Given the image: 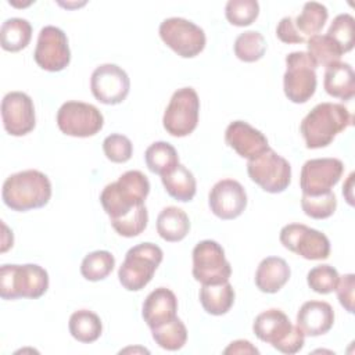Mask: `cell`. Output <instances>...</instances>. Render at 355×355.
<instances>
[{"label": "cell", "mask_w": 355, "mask_h": 355, "mask_svg": "<svg viewBox=\"0 0 355 355\" xmlns=\"http://www.w3.org/2000/svg\"><path fill=\"white\" fill-rule=\"evenodd\" d=\"M233 49L240 61L255 62L263 57L266 51V40L257 31H245L236 37Z\"/></svg>", "instance_id": "obj_34"}, {"label": "cell", "mask_w": 355, "mask_h": 355, "mask_svg": "<svg viewBox=\"0 0 355 355\" xmlns=\"http://www.w3.org/2000/svg\"><path fill=\"white\" fill-rule=\"evenodd\" d=\"M178 298L173 291L166 287L153 290L144 300L141 316L150 329L158 327L176 318Z\"/></svg>", "instance_id": "obj_20"}, {"label": "cell", "mask_w": 355, "mask_h": 355, "mask_svg": "<svg viewBox=\"0 0 355 355\" xmlns=\"http://www.w3.org/2000/svg\"><path fill=\"white\" fill-rule=\"evenodd\" d=\"M144 161L153 173L162 176L179 164V155L171 143L155 141L147 147L144 153Z\"/></svg>", "instance_id": "obj_29"}, {"label": "cell", "mask_w": 355, "mask_h": 355, "mask_svg": "<svg viewBox=\"0 0 355 355\" xmlns=\"http://www.w3.org/2000/svg\"><path fill=\"white\" fill-rule=\"evenodd\" d=\"M344 172V164L338 158H313L308 159L300 175V187L302 194L318 196L327 191L338 183Z\"/></svg>", "instance_id": "obj_15"}, {"label": "cell", "mask_w": 355, "mask_h": 355, "mask_svg": "<svg viewBox=\"0 0 355 355\" xmlns=\"http://www.w3.org/2000/svg\"><path fill=\"white\" fill-rule=\"evenodd\" d=\"M161 182L165 187V191L178 201L187 202L191 201L196 196V178L191 173V171H189L182 164H178L172 171L162 175Z\"/></svg>", "instance_id": "obj_26"}, {"label": "cell", "mask_w": 355, "mask_h": 355, "mask_svg": "<svg viewBox=\"0 0 355 355\" xmlns=\"http://www.w3.org/2000/svg\"><path fill=\"white\" fill-rule=\"evenodd\" d=\"M327 18L329 11L326 6L318 1H308L304 4L300 15L294 19V24L302 36L311 37L322 31Z\"/></svg>", "instance_id": "obj_31"}, {"label": "cell", "mask_w": 355, "mask_h": 355, "mask_svg": "<svg viewBox=\"0 0 355 355\" xmlns=\"http://www.w3.org/2000/svg\"><path fill=\"white\" fill-rule=\"evenodd\" d=\"M352 180H354V173H351L349 176H348V180L345 182V184L343 186V194L345 196V198H347V201H348V204L349 205H352Z\"/></svg>", "instance_id": "obj_45"}, {"label": "cell", "mask_w": 355, "mask_h": 355, "mask_svg": "<svg viewBox=\"0 0 355 355\" xmlns=\"http://www.w3.org/2000/svg\"><path fill=\"white\" fill-rule=\"evenodd\" d=\"M200 98L193 87L178 89L165 108L164 129L175 137H184L194 132L198 123Z\"/></svg>", "instance_id": "obj_9"}, {"label": "cell", "mask_w": 355, "mask_h": 355, "mask_svg": "<svg viewBox=\"0 0 355 355\" xmlns=\"http://www.w3.org/2000/svg\"><path fill=\"white\" fill-rule=\"evenodd\" d=\"M68 329L76 341L90 344L100 338L103 333V323L100 316L93 311L79 309L71 315Z\"/></svg>", "instance_id": "obj_27"}, {"label": "cell", "mask_w": 355, "mask_h": 355, "mask_svg": "<svg viewBox=\"0 0 355 355\" xmlns=\"http://www.w3.org/2000/svg\"><path fill=\"white\" fill-rule=\"evenodd\" d=\"M208 204L212 214L219 219H236L247 207L245 189L234 179H222L212 186Z\"/></svg>", "instance_id": "obj_18"}, {"label": "cell", "mask_w": 355, "mask_h": 355, "mask_svg": "<svg viewBox=\"0 0 355 355\" xmlns=\"http://www.w3.org/2000/svg\"><path fill=\"white\" fill-rule=\"evenodd\" d=\"M190 230L187 214L178 207H165L157 218V232L159 237L169 243L183 240Z\"/></svg>", "instance_id": "obj_24"}, {"label": "cell", "mask_w": 355, "mask_h": 355, "mask_svg": "<svg viewBox=\"0 0 355 355\" xmlns=\"http://www.w3.org/2000/svg\"><path fill=\"white\" fill-rule=\"evenodd\" d=\"M323 87L331 97L351 100L355 96V73L348 62H336L326 68Z\"/></svg>", "instance_id": "obj_23"}, {"label": "cell", "mask_w": 355, "mask_h": 355, "mask_svg": "<svg viewBox=\"0 0 355 355\" xmlns=\"http://www.w3.org/2000/svg\"><path fill=\"white\" fill-rule=\"evenodd\" d=\"M301 207L306 216L312 219H326L334 214L337 208V197L333 191L318 196L302 194Z\"/></svg>", "instance_id": "obj_37"}, {"label": "cell", "mask_w": 355, "mask_h": 355, "mask_svg": "<svg viewBox=\"0 0 355 355\" xmlns=\"http://www.w3.org/2000/svg\"><path fill=\"white\" fill-rule=\"evenodd\" d=\"M329 37H331L343 53H348L354 49L355 43V19L351 14L344 12L338 14L333 22L330 24L327 33Z\"/></svg>", "instance_id": "obj_36"}, {"label": "cell", "mask_w": 355, "mask_h": 355, "mask_svg": "<svg viewBox=\"0 0 355 355\" xmlns=\"http://www.w3.org/2000/svg\"><path fill=\"white\" fill-rule=\"evenodd\" d=\"M150 193L148 178L140 171H128L116 182L107 184L101 194L100 202L111 219H118L135 207L144 204Z\"/></svg>", "instance_id": "obj_3"}, {"label": "cell", "mask_w": 355, "mask_h": 355, "mask_svg": "<svg viewBox=\"0 0 355 355\" xmlns=\"http://www.w3.org/2000/svg\"><path fill=\"white\" fill-rule=\"evenodd\" d=\"M1 119L11 136H25L35 129L36 116L32 98L24 92H10L1 100Z\"/></svg>", "instance_id": "obj_17"}, {"label": "cell", "mask_w": 355, "mask_h": 355, "mask_svg": "<svg viewBox=\"0 0 355 355\" xmlns=\"http://www.w3.org/2000/svg\"><path fill=\"white\" fill-rule=\"evenodd\" d=\"M288 263L280 257L263 258L255 272V286L266 294L277 293L290 279Z\"/></svg>", "instance_id": "obj_22"}, {"label": "cell", "mask_w": 355, "mask_h": 355, "mask_svg": "<svg viewBox=\"0 0 355 355\" xmlns=\"http://www.w3.org/2000/svg\"><path fill=\"white\" fill-rule=\"evenodd\" d=\"M90 90L94 98L107 105L122 103L130 90V79L116 64L98 65L90 76Z\"/></svg>", "instance_id": "obj_16"}, {"label": "cell", "mask_w": 355, "mask_h": 355, "mask_svg": "<svg viewBox=\"0 0 355 355\" xmlns=\"http://www.w3.org/2000/svg\"><path fill=\"white\" fill-rule=\"evenodd\" d=\"M308 54L316 67H330L340 61L344 54L338 44L327 35H313L306 40Z\"/></svg>", "instance_id": "obj_30"}, {"label": "cell", "mask_w": 355, "mask_h": 355, "mask_svg": "<svg viewBox=\"0 0 355 355\" xmlns=\"http://www.w3.org/2000/svg\"><path fill=\"white\" fill-rule=\"evenodd\" d=\"M340 275L331 265H318L306 275L308 286L318 294H329L336 290Z\"/></svg>", "instance_id": "obj_39"}, {"label": "cell", "mask_w": 355, "mask_h": 355, "mask_svg": "<svg viewBox=\"0 0 355 355\" xmlns=\"http://www.w3.org/2000/svg\"><path fill=\"white\" fill-rule=\"evenodd\" d=\"M200 302L207 313L214 316L225 315L234 304L233 286L229 282L202 284L200 288Z\"/></svg>", "instance_id": "obj_25"}, {"label": "cell", "mask_w": 355, "mask_h": 355, "mask_svg": "<svg viewBox=\"0 0 355 355\" xmlns=\"http://www.w3.org/2000/svg\"><path fill=\"white\" fill-rule=\"evenodd\" d=\"M151 334L154 341L166 351H178L187 341V329L178 316L168 323L151 329Z\"/></svg>", "instance_id": "obj_32"}, {"label": "cell", "mask_w": 355, "mask_h": 355, "mask_svg": "<svg viewBox=\"0 0 355 355\" xmlns=\"http://www.w3.org/2000/svg\"><path fill=\"white\" fill-rule=\"evenodd\" d=\"M337 298L341 306L352 313L354 312V291H355V276L352 273H347L338 279V284L336 287Z\"/></svg>", "instance_id": "obj_41"}, {"label": "cell", "mask_w": 355, "mask_h": 355, "mask_svg": "<svg viewBox=\"0 0 355 355\" xmlns=\"http://www.w3.org/2000/svg\"><path fill=\"white\" fill-rule=\"evenodd\" d=\"M259 14L257 0H229L225 7L226 19L234 26L251 25Z\"/></svg>", "instance_id": "obj_38"}, {"label": "cell", "mask_w": 355, "mask_h": 355, "mask_svg": "<svg viewBox=\"0 0 355 355\" xmlns=\"http://www.w3.org/2000/svg\"><path fill=\"white\" fill-rule=\"evenodd\" d=\"M280 243L284 248L309 261L327 259L330 241L327 236L302 223H288L280 230Z\"/></svg>", "instance_id": "obj_13"}, {"label": "cell", "mask_w": 355, "mask_h": 355, "mask_svg": "<svg viewBox=\"0 0 355 355\" xmlns=\"http://www.w3.org/2000/svg\"><path fill=\"white\" fill-rule=\"evenodd\" d=\"M111 226L114 230L123 237H135L139 236L146 227L148 222V212L144 204L135 207L130 212L126 215L118 218V219H111Z\"/></svg>", "instance_id": "obj_35"}, {"label": "cell", "mask_w": 355, "mask_h": 355, "mask_svg": "<svg viewBox=\"0 0 355 355\" xmlns=\"http://www.w3.org/2000/svg\"><path fill=\"white\" fill-rule=\"evenodd\" d=\"M223 354H259L258 348H255L248 340H236L232 341L223 351Z\"/></svg>", "instance_id": "obj_43"}, {"label": "cell", "mask_w": 355, "mask_h": 355, "mask_svg": "<svg viewBox=\"0 0 355 355\" xmlns=\"http://www.w3.org/2000/svg\"><path fill=\"white\" fill-rule=\"evenodd\" d=\"M32 37V25L25 18H8L0 28V44L3 50L17 53L25 49Z\"/></svg>", "instance_id": "obj_28"}, {"label": "cell", "mask_w": 355, "mask_h": 355, "mask_svg": "<svg viewBox=\"0 0 355 355\" xmlns=\"http://www.w3.org/2000/svg\"><path fill=\"white\" fill-rule=\"evenodd\" d=\"M115 266V258L110 251L97 250L89 252L82 263H80V273L89 282H98L105 279Z\"/></svg>", "instance_id": "obj_33"}, {"label": "cell", "mask_w": 355, "mask_h": 355, "mask_svg": "<svg viewBox=\"0 0 355 355\" xmlns=\"http://www.w3.org/2000/svg\"><path fill=\"white\" fill-rule=\"evenodd\" d=\"M158 32L161 40L183 58H193L205 47L204 29L186 18H166L159 24Z\"/></svg>", "instance_id": "obj_10"}, {"label": "cell", "mask_w": 355, "mask_h": 355, "mask_svg": "<svg viewBox=\"0 0 355 355\" xmlns=\"http://www.w3.org/2000/svg\"><path fill=\"white\" fill-rule=\"evenodd\" d=\"M334 324V311L326 301H306L297 313V326L304 336L318 337L326 334Z\"/></svg>", "instance_id": "obj_21"}, {"label": "cell", "mask_w": 355, "mask_h": 355, "mask_svg": "<svg viewBox=\"0 0 355 355\" xmlns=\"http://www.w3.org/2000/svg\"><path fill=\"white\" fill-rule=\"evenodd\" d=\"M225 141L240 157L252 159L269 148L266 136L245 121H233L225 130Z\"/></svg>", "instance_id": "obj_19"}, {"label": "cell", "mask_w": 355, "mask_h": 355, "mask_svg": "<svg viewBox=\"0 0 355 355\" xmlns=\"http://www.w3.org/2000/svg\"><path fill=\"white\" fill-rule=\"evenodd\" d=\"M354 116L344 104L319 103L301 121L300 132L306 148L327 147L334 137L352 125Z\"/></svg>", "instance_id": "obj_1"}, {"label": "cell", "mask_w": 355, "mask_h": 355, "mask_svg": "<svg viewBox=\"0 0 355 355\" xmlns=\"http://www.w3.org/2000/svg\"><path fill=\"white\" fill-rule=\"evenodd\" d=\"M232 266L222 245L214 240H202L193 248V276L201 284L229 282Z\"/></svg>", "instance_id": "obj_12"}, {"label": "cell", "mask_w": 355, "mask_h": 355, "mask_svg": "<svg viewBox=\"0 0 355 355\" xmlns=\"http://www.w3.org/2000/svg\"><path fill=\"white\" fill-rule=\"evenodd\" d=\"M33 58L42 69L49 72H60L67 68L71 61V50L64 31L53 25L43 26L37 36Z\"/></svg>", "instance_id": "obj_14"}, {"label": "cell", "mask_w": 355, "mask_h": 355, "mask_svg": "<svg viewBox=\"0 0 355 355\" xmlns=\"http://www.w3.org/2000/svg\"><path fill=\"white\" fill-rule=\"evenodd\" d=\"M252 330L261 341L272 344L275 349L283 354H297L305 344L301 329L293 324L288 316L277 308L261 312L252 323Z\"/></svg>", "instance_id": "obj_4"}, {"label": "cell", "mask_w": 355, "mask_h": 355, "mask_svg": "<svg viewBox=\"0 0 355 355\" xmlns=\"http://www.w3.org/2000/svg\"><path fill=\"white\" fill-rule=\"evenodd\" d=\"M247 173L263 191L282 193L291 182V165L270 147L258 157L248 159Z\"/></svg>", "instance_id": "obj_8"}, {"label": "cell", "mask_w": 355, "mask_h": 355, "mask_svg": "<svg viewBox=\"0 0 355 355\" xmlns=\"http://www.w3.org/2000/svg\"><path fill=\"white\" fill-rule=\"evenodd\" d=\"M58 129L72 137H90L104 125V116L97 107L83 101H67L57 111Z\"/></svg>", "instance_id": "obj_11"}, {"label": "cell", "mask_w": 355, "mask_h": 355, "mask_svg": "<svg viewBox=\"0 0 355 355\" xmlns=\"http://www.w3.org/2000/svg\"><path fill=\"white\" fill-rule=\"evenodd\" d=\"M103 151L111 162L123 164L132 158L133 144L129 137L119 133H112L104 139Z\"/></svg>", "instance_id": "obj_40"}, {"label": "cell", "mask_w": 355, "mask_h": 355, "mask_svg": "<svg viewBox=\"0 0 355 355\" xmlns=\"http://www.w3.org/2000/svg\"><path fill=\"white\" fill-rule=\"evenodd\" d=\"M164 252L154 243H140L128 250L118 270V279L128 291H140L153 279Z\"/></svg>", "instance_id": "obj_6"}, {"label": "cell", "mask_w": 355, "mask_h": 355, "mask_svg": "<svg viewBox=\"0 0 355 355\" xmlns=\"http://www.w3.org/2000/svg\"><path fill=\"white\" fill-rule=\"evenodd\" d=\"M316 64L306 51H293L286 55L283 89L286 97L295 103H306L316 92Z\"/></svg>", "instance_id": "obj_7"}, {"label": "cell", "mask_w": 355, "mask_h": 355, "mask_svg": "<svg viewBox=\"0 0 355 355\" xmlns=\"http://www.w3.org/2000/svg\"><path fill=\"white\" fill-rule=\"evenodd\" d=\"M3 225V230H4V234H3V245H1V252H6L10 247H12V243H14V237H12V232L8 230V227L6 226V223H1Z\"/></svg>", "instance_id": "obj_44"}, {"label": "cell", "mask_w": 355, "mask_h": 355, "mask_svg": "<svg viewBox=\"0 0 355 355\" xmlns=\"http://www.w3.org/2000/svg\"><path fill=\"white\" fill-rule=\"evenodd\" d=\"M276 36L280 42L288 43V44H297V43H305L306 37L302 36L298 29L295 28L294 18L291 17H283L276 28Z\"/></svg>", "instance_id": "obj_42"}, {"label": "cell", "mask_w": 355, "mask_h": 355, "mask_svg": "<svg viewBox=\"0 0 355 355\" xmlns=\"http://www.w3.org/2000/svg\"><path fill=\"white\" fill-rule=\"evenodd\" d=\"M1 198L10 209L18 212L42 208L51 198V182L40 171H21L4 180Z\"/></svg>", "instance_id": "obj_2"}, {"label": "cell", "mask_w": 355, "mask_h": 355, "mask_svg": "<svg viewBox=\"0 0 355 355\" xmlns=\"http://www.w3.org/2000/svg\"><path fill=\"white\" fill-rule=\"evenodd\" d=\"M49 288V273L36 263L1 265L0 295L3 300L40 298Z\"/></svg>", "instance_id": "obj_5"}]
</instances>
